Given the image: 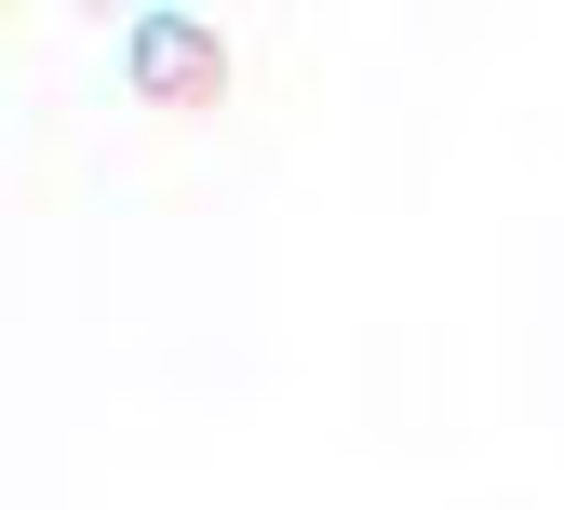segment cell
<instances>
[{
    "label": "cell",
    "instance_id": "1",
    "mask_svg": "<svg viewBox=\"0 0 564 510\" xmlns=\"http://www.w3.org/2000/svg\"><path fill=\"white\" fill-rule=\"evenodd\" d=\"M121 82L149 95V108H216L229 95V41L202 28V14H134L121 28Z\"/></svg>",
    "mask_w": 564,
    "mask_h": 510
}]
</instances>
